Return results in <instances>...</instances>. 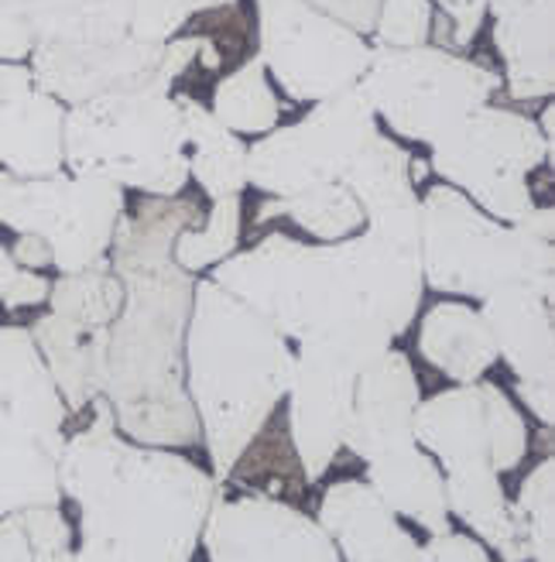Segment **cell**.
<instances>
[{
	"mask_svg": "<svg viewBox=\"0 0 555 562\" xmlns=\"http://www.w3.org/2000/svg\"><path fill=\"white\" fill-rule=\"evenodd\" d=\"M213 281L285 340L322 347L360 374L392 350L422 305V200L419 210L371 220L337 244L268 234L219 261Z\"/></svg>",
	"mask_w": 555,
	"mask_h": 562,
	"instance_id": "cell-1",
	"label": "cell"
},
{
	"mask_svg": "<svg viewBox=\"0 0 555 562\" xmlns=\"http://www.w3.org/2000/svg\"><path fill=\"white\" fill-rule=\"evenodd\" d=\"M203 206L185 195H145L117 223L106 261L124 305L106 333L103 398L121 436L141 446H196L203 439L185 391V326L196 278L172 258L182 231L200 227Z\"/></svg>",
	"mask_w": 555,
	"mask_h": 562,
	"instance_id": "cell-2",
	"label": "cell"
},
{
	"mask_svg": "<svg viewBox=\"0 0 555 562\" xmlns=\"http://www.w3.org/2000/svg\"><path fill=\"white\" fill-rule=\"evenodd\" d=\"M59 491L79 504L72 562H192L219 497L213 473L182 453L121 436L103 395L90 426L66 436Z\"/></svg>",
	"mask_w": 555,
	"mask_h": 562,
	"instance_id": "cell-3",
	"label": "cell"
},
{
	"mask_svg": "<svg viewBox=\"0 0 555 562\" xmlns=\"http://www.w3.org/2000/svg\"><path fill=\"white\" fill-rule=\"evenodd\" d=\"M295 353L282 333L213 278L196 281L185 326V391L216 484L230 481L243 449L264 432L288 395Z\"/></svg>",
	"mask_w": 555,
	"mask_h": 562,
	"instance_id": "cell-4",
	"label": "cell"
},
{
	"mask_svg": "<svg viewBox=\"0 0 555 562\" xmlns=\"http://www.w3.org/2000/svg\"><path fill=\"white\" fill-rule=\"evenodd\" d=\"M63 165L145 195H182L185 124L172 93H124L66 106Z\"/></svg>",
	"mask_w": 555,
	"mask_h": 562,
	"instance_id": "cell-5",
	"label": "cell"
},
{
	"mask_svg": "<svg viewBox=\"0 0 555 562\" xmlns=\"http://www.w3.org/2000/svg\"><path fill=\"white\" fill-rule=\"evenodd\" d=\"M422 200V278L435 292L487 299L508 285L555 295V250L477 210L453 186H432Z\"/></svg>",
	"mask_w": 555,
	"mask_h": 562,
	"instance_id": "cell-6",
	"label": "cell"
},
{
	"mask_svg": "<svg viewBox=\"0 0 555 562\" xmlns=\"http://www.w3.org/2000/svg\"><path fill=\"white\" fill-rule=\"evenodd\" d=\"M356 90L364 93L374 117L398 137L435 145L474 110L487 106L505 90L501 76L484 63L439 45L419 48H371L367 72Z\"/></svg>",
	"mask_w": 555,
	"mask_h": 562,
	"instance_id": "cell-7",
	"label": "cell"
},
{
	"mask_svg": "<svg viewBox=\"0 0 555 562\" xmlns=\"http://www.w3.org/2000/svg\"><path fill=\"white\" fill-rule=\"evenodd\" d=\"M552 161V145L532 117L508 106H480L435 140L429 172L460 189L487 216L514 227L539 203L529 172Z\"/></svg>",
	"mask_w": 555,
	"mask_h": 562,
	"instance_id": "cell-8",
	"label": "cell"
},
{
	"mask_svg": "<svg viewBox=\"0 0 555 562\" xmlns=\"http://www.w3.org/2000/svg\"><path fill=\"white\" fill-rule=\"evenodd\" d=\"M124 210V189L106 179L69 172L18 179L0 172V227L42 237L52 250V268L63 274L106 261Z\"/></svg>",
	"mask_w": 555,
	"mask_h": 562,
	"instance_id": "cell-9",
	"label": "cell"
},
{
	"mask_svg": "<svg viewBox=\"0 0 555 562\" xmlns=\"http://www.w3.org/2000/svg\"><path fill=\"white\" fill-rule=\"evenodd\" d=\"M203 38L179 35L165 45L121 38V42H42L27 55L35 87L63 106H79L100 97L124 93H172L175 79L200 66Z\"/></svg>",
	"mask_w": 555,
	"mask_h": 562,
	"instance_id": "cell-10",
	"label": "cell"
},
{
	"mask_svg": "<svg viewBox=\"0 0 555 562\" xmlns=\"http://www.w3.org/2000/svg\"><path fill=\"white\" fill-rule=\"evenodd\" d=\"M377 134V117L356 87L319 100L292 127H274L247 148V186L264 195H295L322 182H340Z\"/></svg>",
	"mask_w": 555,
	"mask_h": 562,
	"instance_id": "cell-11",
	"label": "cell"
},
{
	"mask_svg": "<svg viewBox=\"0 0 555 562\" xmlns=\"http://www.w3.org/2000/svg\"><path fill=\"white\" fill-rule=\"evenodd\" d=\"M258 59L295 103H319L353 90L367 72L371 45L305 0H254Z\"/></svg>",
	"mask_w": 555,
	"mask_h": 562,
	"instance_id": "cell-12",
	"label": "cell"
},
{
	"mask_svg": "<svg viewBox=\"0 0 555 562\" xmlns=\"http://www.w3.org/2000/svg\"><path fill=\"white\" fill-rule=\"evenodd\" d=\"M415 442L446 467V473H508L529 453V426L505 387L494 381H474L419 402Z\"/></svg>",
	"mask_w": 555,
	"mask_h": 562,
	"instance_id": "cell-13",
	"label": "cell"
},
{
	"mask_svg": "<svg viewBox=\"0 0 555 562\" xmlns=\"http://www.w3.org/2000/svg\"><path fill=\"white\" fill-rule=\"evenodd\" d=\"M200 542L209 562H340L316 518L264 494L216 497Z\"/></svg>",
	"mask_w": 555,
	"mask_h": 562,
	"instance_id": "cell-14",
	"label": "cell"
},
{
	"mask_svg": "<svg viewBox=\"0 0 555 562\" xmlns=\"http://www.w3.org/2000/svg\"><path fill=\"white\" fill-rule=\"evenodd\" d=\"M356 371L322 347H298L288 384V436L302 481L316 484L337 460L353 405Z\"/></svg>",
	"mask_w": 555,
	"mask_h": 562,
	"instance_id": "cell-15",
	"label": "cell"
},
{
	"mask_svg": "<svg viewBox=\"0 0 555 562\" xmlns=\"http://www.w3.org/2000/svg\"><path fill=\"white\" fill-rule=\"evenodd\" d=\"M422 402L419 378L401 350H387L356 374L343 446L360 460L415 442V412Z\"/></svg>",
	"mask_w": 555,
	"mask_h": 562,
	"instance_id": "cell-16",
	"label": "cell"
},
{
	"mask_svg": "<svg viewBox=\"0 0 555 562\" xmlns=\"http://www.w3.org/2000/svg\"><path fill=\"white\" fill-rule=\"evenodd\" d=\"M69 408L55 387L32 329H0V432H18L63 446Z\"/></svg>",
	"mask_w": 555,
	"mask_h": 562,
	"instance_id": "cell-17",
	"label": "cell"
},
{
	"mask_svg": "<svg viewBox=\"0 0 555 562\" xmlns=\"http://www.w3.org/2000/svg\"><path fill=\"white\" fill-rule=\"evenodd\" d=\"M347 562H415L419 542L367 481H340L322 494L319 518Z\"/></svg>",
	"mask_w": 555,
	"mask_h": 562,
	"instance_id": "cell-18",
	"label": "cell"
},
{
	"mask_svg": "<svg viewBox=\"0 0 555 562\" xmlns=\"http://www.w3.org/2000/svg\"><path fill=\"white\" fill-rule=\"evenodd\" d=\"M480 316L494 336L497 357L521 384H555V316L552 295L532 285H508L480 299Z\"/></svg>",
	"mask_w": 555,
	"mask_h": 562,
	"instance_id": "cell-19",
	"label": "cell"
},
{
	"mask_svg": "<svg viewBox=\"0 0 555 562\" xmlns=\"http://www.w3.org/2000/svg\"><path fill=\"white\" fill-rule=\"evenodd\" d=\"M494 48L505 59V93L514 103H539L555 93V0H529L494 18Z\"/></svg>",
	"mask_w": 555,
	"mask_h": 562,
	"instance_id": "cell-20",
	"label": "cell"
},
{
	"mask_svg": "<svg viewBox=\"0 0 555 562\" xmlns=\"http://www.w3.org/2000/svg\"><path fill=\"white\" fill-rule=\"evenodd\" d=\"M367 484L398 518H411L429 536L453 531L446 504V473L419 442L384 449L367 460Z\"/></svg>",
	"mask_w": 555,
	"mask_h": 562,
	"instance_id": "cell-21",
	"label": "cell"
},
{
	"mask_svg": "<svg viewBox=\"0 0 555 562\" xmlns=\"http://www.w3.org/2000/svg\"><path fill=\"white\" fill-rule=\"evenodd\" d=\"M63 124L66 106L38 87L0 100V168L18 179L66 172Z\"/></svg>",
	"mask_w": 555,
	"mask_h": 562,
	"instance_id": "cell-22",
	"label": "cell"
},
{
	"mask_svg": "<svg viewBox=\"0 0 555 562\" xmlns=\"http://www.w3.org/2000/svg\"><path fill=\"white\" fill-rule=\"evenodd\" d=\"M106 333L76 326L55 313H45L32 326V340L45 368L59 387L69 415H82L100 395L106 378Z\"/></svg>",
	"mask_w": 555,
	"mask_h": 562,
	"instance_id": "cell-23",
	"label": "cell"
},
{
	"mask_svg": "<svg viewBox=\"0 0 555 562\" xmlns=\"http://www.w3.org/2000/svg\"><path fill=\"white\" fill-rule=\"evenodd\" d=\"M419 353L456 384L480 381L497 363V347L480 308L463 302H439L429 308L419 326Z\"/></svg>",
	"mask_w": 555,
	"mask_h": 562,
	"instance_id": "cell-24",
	"label": "cell"
},
{
	"mask_svg": "<svg viewBox=\"0 0 555 562\" xmlns=\"http://www.w3.org/2000/svg\"><path fill=\"white\" fill-rule=\"evenodd\" d=\"M446 504L466 528H474L484 546H490L501 562H529V542L514 515V501L508 497L501 473L494 470H463L446 473Z\"/></svg>",
	"mask_w": 555,
	"mask_h": 562,
	"instance_id": "cell-25",
	"label": "cell"
},
{
	"mask_svg": "<svg viewBox=\"0 0 555 562\" xmlns=\"http://www.w3.org/2000/svg\"><path fill=\"white\" fill-rule=\"evenodd\" d=\"M185 124V158H189V176L200 182V189L209 200H227V195H240L247 189V145L240 134L224 127L213 110L203 106L196 97H175Z\"/></svg>",
	"mask_w": 555,
	"mask_h": 562,
	"instance_id": "cell-26",
	"label": "cell"
},
{
	"mask_svg": "<svg viewBox=\"0 0 555 562\" xmlns=\"http://www.w3.org/2000/svg\"><path fill=\"white\" fill-rule=\"evenodd\" d=\"M42 42H121L127 38L131 0H0Z\"/></svg>",
	"mask_w": 555,
	"mask_h": 562,
	"instance_id": "cell-27",
	"label": "cell"
},
{
	"mask_svg": "<svg viewBox=\"0 0 555 562\" xmlns=\"http://www.w3.org/2000/svg\"><path fill=\"white\" fill-rule=\"evenodd\" d=\"M340 182L353 192L367 223L405 210H419V192H415L411 182V155L381 131L367 140V148L356 155Z\"/></svg>",
	"mask_w": 555,
	"mask_h": 562,
	"instance_id": "cell-28",
	"label": "cell"
},
{
	"mask_svg": "<svg viewBox=\"0 0 555 562\" xmlns=\"http://www.w3.org/2000/svg\"><path fill=\"white\" fill-rule=\"evenodd\" d=\"M63 446L18 432H0V518L24 508H59Z\"/></svg>",
	"mask_w": 555,
	"mask_h": 562,
	"instance_id": "cell-29",
	"label": "cell"
},
{
	"mask_svg": "<svg viewBox=\"0 0 555 562\" xmlns=\"http://www.w3.org/2000/svg\"><path fill=\"white\" fill-rule=\"evenodd\" d=\"M278 216L292 220L295 227L319 237L322 244L347 240L367 227L364 210H360V203L353 200V192L343 182H322L313 189H302L295 195H282V200H274V195L271 200H261L254 223L261 227V223H271Z\"/></svg>",
	"mask_w": 555,
	"mask_h": 562,
	"instance_id": "cell-30",
	"label": "cell"
},
{
	"mask_svg": "<svg viewBox=\"0 0 555 562\" xmlns=\"http://www.w3.org/2000/svg\"><path fill=\"white\" fill-rule=\"evenodd\" d=\"M213 117L230 127L234 134H271L282 121V103H278L264 63L258 55L243 59L230 76H224L213 90Z\"/></svg>",
	"mask_w": 555,
	"mask_h": 562,
	"instance_id": "cell-31",
	"label": "cell"
},
{
	"mask_svg": "<svg viewBox=\"0 0 555 562\" xmlns=\"http://www.w3.org/2000/svg\"><path fill=\"white\" fill-rule=\"evenodd\" d=\"M121 305L124 285L114 268H110V261L76 274H59L48 289L52 313L87 329H110L121 316Z\"/></svg>",
	"mask_w": 555,
	"mask_h": 562,
	"instance_id": "cell-32",
	"label": "cell"
},
{
	"mask_svg": "<svg viewBox=\"0 0 555 562\" xmlns=\"http://www.w3.org/2000/svg\"><path fill=\"white\" fill-rule=\"evenodd\" d=\"M0 562H72V528L59 508L0 518Z\"/></svg>",
	"mask_w": 555,
	"mask_h": 562,
	"instance_id": "cell-33",
	"label": "cell"
},
{
	"mask_svg": "<svg viewBox=\"0 0 555 562\" xmlns=\"http://www.w3.org/2000/svg\"><path fill=\"white\" fill-rule=\"evenodd\" d=\"M240 227H243L240 195L216 200L200 227H189L175 237V244H172L175 265L189 274H196V271H206L209 265L227 261L240 244Z\"/></svg>",
	"mask_w": 555,
	"mask_h": 562,
	"instance_id": "cell-34",
	"label": "cell"
},
{
	"mask_svg": "<svg viewBox=\"0 0 555 562\" xmlns=\"http://www.w3.org/2000/svg\"><path fill=\"white\" fill-rule=\"evenodd\" d=\"M514 515L532 562H555V460H542L518 491Z\"/></svg>",
	"mask_w": 555,
	"mask_h": 562,
	"instance_id": "cell-35",
	"label": "cell"
},
{
	"mask_svg": "<svg viewBox=\"0 0 555 562\" xmlns=\"http://www.w3.org/2000/svg\"><path fill=\"white\" fill-rule=\"evenodd\" d=\"M432 4L429 0H381L374 27L377 48H419L429 45Z\"/></svg>",
	"mask_w": 555,
	"mask_h": 562,
	"instance_id": "cell-36",
	"label": "cell"
},
{
	"mask_svg": "<svg viewBox=\"0 0 555 562\" xmlns=\"http://www.w3.org/2000/svg\"><path fill=\"white\" fill-rule=\"evenodd\" d=\"M429 4H432L429 45H439L446 52H463L474 45L487 18V0H429Z\"/></svg>",
	"mask_w": 555,
	"mask_h": 562,
	"instance_id": "cell-37",
	"label": "cell"
},
{
	"mask_svg": "<svg viewBox=\"0 0 555 562\" xmlns=\"http://www.w3.org/2000/svg\"><path fill=\"white\" fill-rule=\"evenodd\" d=\"M192 18H196V11H192L189 0H131L127 38L165 45L179 38Z\"/></svg>",
	"mask_w": 555,
	"mask_h": 562,
	"instance_id": "cell-38",
	"label": "cell"
},
{
	"mask_svg": "<svg viewBox=\"0 0 555 562\" xmlns=\"http://www.w3.org/2000/svg\"><path fill=\"white\" fill-rule=\"evenodd\" d=\"M48 289H52V281H45L38 271L18 268L11 250L0 244V305L11 308V313L27 305H42L48 299Z\"/></svg>",
	"mask_w": 555,
	"mask_h": 562,
	"instance_id": "cell-39",
	"label": "cell"
},
{
	"mask_svg": "<svg viewBox=\"0 0 555 562\" xmlns=\"http://www.w3.org/2000/svg\"><path fill=\"white\" fill-rule=\"evenodd\" d=\"M305 4L316 8L319 14H326L329 21L350 27V32L360 38L374 35L377 14H381V0H305Z\"/></svg>",
	"mask_w": 555,
	"mask_h": 562,
	"instance_id": "cell-40",
	"label": "cell"
},
{
	"mask_svg": "<svg viewBox=\"0 0 555 562\" xmlns=\"http://www.w3.org/2000/svg\"><path fill=\"white\" fill-rule=\"evenodd\" d=\"M415 562H494L487 555V546L460 536V531H442V536H432L426 546H419V555Z\"/></svg>",
	"mask_w": 555,
	"mask_h": 562,
	"instance_id": "cell-41",
	"label": "cell"
},
{
	"mask_svg": "<svg viewBox=\"0 0 555 562\" xmlns=\"http://www.w3.org/2000/svg\"><path fill=\"white\" fill-rule=\"evenodd\" d=\"M32 52H35L32 32L8 8H0V63H24Z\"/></svg>",
	"mask_w": 555,
	"mask_h": 562,
	"instance_id": "cell-42",
	"label": "cell"
},
{
	"mask_svg": "<svg viewBox=\"0 0 555 562\" xmlns=\"http://www.w3.org/2000/svg\"><path fill=\"white\" fill-rule=\"evenodd\" d=\"M14 237H18V240H14L8 250H11V258H14L18 268L42 271V268L52 265V250H48V244H45L42 237H35V234H14Z\"/></svg>",
	"mask_w": 555,
	"mask_h": 562,
	"instance_id": "cell-43",
	"label": "cell"
},
{
	"mask_svg": "<svg viewBox=\"0 0 555 562\" xmlns=\"http://www.w3.org/2000/svg\"><path fill=\"white\" fill-rule=\"evenodd\" d=\"M514 391L521 395V402L529 405L545 426H552L555 422V384H514Z\"/></svg>",
	"mask_w": 555,
	"mask_h": 562,
	"instance_id": "cell-44",
	"label": "cell"
},
{
	"mask_svg": "<svg viewBox=\"0 0 555 562\" xmlns=\"http://www.w3.org/2000/svg\"><path fill=\"white\" fill-rule=\"evenodd\" d=\"M35 87V76L24 63H0V100L18 97Z\"/></svg>",
	"mask_w": 555,
	"mask_h": 562,
	"instance_id": "cell-45",
	"label": "cell"
},
{
	"mask_svg": "<svg viewBox=\"0 0 555 562\" xmlns=\"http://www.w3.org/2000/svg\"><path fill=\"white\" fill-rule=\"evenodd\" d=\"M514 227L524 231V234H532V237H539V240H548V244H552V234H555V213H552V206H535L529 216L518 220Z\"/></svg>",
	"mask_w": 555,
	"mask_h": 562,
	"instance_id": "cell-46",
	"label": "cell"
},
{
	"mask_svg": "<svg viewBox=\"0 0 555 562\" xmlns=\"http://www.w3.org/2000/svg\"><path fill=\"white\" fill-rule=\"evenodd\" d=\"M524 4H529V0H487V14L490 18H505V14H511V11H518Z\"/></svg>",
	"mask_w": 555,
	"mask_h": 562,
	"instance_id": "cell-47",
	"label": "cell"
},
{
	"mask_svg": "<svg viewBox=\"0 0 555 562\" xmlns=\"http://www.w3.org/2000/svg\"><path fill=\"white\" fill-rule=\"evenodd\" d=\"M192 11L196 14H209V11H224V8H234L240 4V0H189Z\"/></svg>",
	"mask_w": 555,
	"mask_h": 562,
	"instance_id": "cell-48",
	"label": "cell"
},
{
	"mask_svg": "<svg viewBox=\"0 0 555 562\" xmlns=\"http://www.w3.org/2000/svg\"><path fill=\"white\" fill-rule=\"evenodd\" d=\"M552 127H555V110H552V103H545V114H542V134H545V140L552 145Z\"/></svg>",
	"mask_w": 555,
	"mask_h": 562,
	"instance_id": "cell-49",
	"label": "cell"
}]
</instances>
